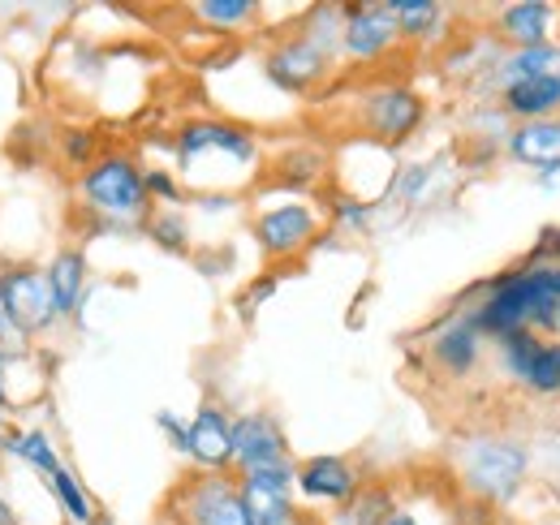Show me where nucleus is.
Here are the masks:
<instances>
[{"mask_svg":"<svg viewBox=\"0 0 560 525\" xmlns=\"http://www.w3.org/2000/svg\"><path fill=\"white\" fill-rule=\"evenodd\" d=\"M560 311V267L557 262L530 259L513 271H500L495 280L483 284L479 302L470 306L475 324L483 328L488 340L504 336V331H539L557 328Z\"/></svg>","mask_w":560,"mask_h":525,"instance_id":"1","label":"nucleus"},{"mask_svg":"<svg viewBox=\"0 0 560 525\" xmlns=\"http://www.w3.org/2000/svg\"><path fill=\"white\" fill-rule=\"evenodd\" d=\"M173 151H177L182 177L199 195L211 190V168H220V195H233V186L246 182L250 173H259V164H264L259 138L246 130V126L220 121V117H195V121H186L177 130V138H173Z\"/></svg>","mask_w":560,"mask_h":525,"instance_id":"2","label":"nucleus"},{"mask_svg":"<svg viewBox=\"0 0 560 525\" xmlns=\"http://www.w3.org/2000/svg\"><path fill=\"white\" fill-rule=\"evenodd\" d=\"M78 202L104 220V224H147L151 195H147V168L126 151H104L91 168L78 173Z\"/></svg>","mask_w":560,"mask_h":525,"instance_id":"3","label":"nucleus"},{"mask_svg":"<svg viewBox=\"0 0 560 525\" xmlns=\"http://www.w3.org/2000/svg\"><path fill=\"white\" fill-rule=\"evenodd\" d=\"M457 469H462V482L488 500V504H509L522 482H526V469H530V457L509 444V440H470L457 457Z\"/></svg>","mask_w":560,"mask_h":525,"instance_id":"4","label":"nucleus"},{"mask_svg":"<svg viewBox=\"0 0 560 525\" xmlns=\"http://www.w3.org/2000/svg\"><path fill=\"white\" fill-rule=\"evenodd\" d=\"M250 233H255V242L268 259H298L319 242L324 215L306 198H277V202H264L255 211Z\"/></svg>","mask_w":560,"mask_h":525,"instance_id":"5","label":"nucleus"},{"mask_svg":"<svg viewBox=\"0 0 560 525\" xmlns=\"http://www.w3.org/2000/svg\"><path fill=\"white\" fill-rule=\"evenodd\" d=\"M0 293H4V306H9L13 328L22 331L26 340L31 336H48V331L61 324V311H57V298L48 289V271L44 267H35V262H9V267H0Z\"/></svg>","mask_w":560,"mask_h":525,"instance_id":"6","label":"nucleus"},{"mask_svg":"<svg viewBox=\"0 0 560 525\" xmlns=\"http://www.w3.org/2000/svg\"><path fill=\"white\" fill-rule=\"evenodd\" d=\"M427 121V104L415 86L406 82H388L362 95L358 104V126L371 133L380 147H401L422 130Z\"/></svg>","mask_w":560,"mask_h":525,"instance_id":"7","label":"nucleus"},{"mask_svg":"<svg viewBox=\"0 0 560 525\" xmlns=\"http://www.w3.org/2000/svg\"><path fill=\"white\" fill-rule=\"evenodd\" d=\"M173 513L182 525H250L233 474H195L173 491Z\"/></svg>","mask_w":560,"mask_h":525,"instance_id":"8","label":"nucleus"},{"mask_svg":"<svg viewBox=\"0 0 560 525\" xmlns=\"http://www.w3.org/2000/svg\"><path fill=\"white\" fill-rule=\"evenodd\" d=\"M332 52H324L319 44H311L306 35H284L277 39L268 52H264V73H268V82L284 91V95H306V91H315L328 73H332Z\"/></svg>","mask_w":560,"mask_h":525,"instance_id":"9","label":"nucleus"},{"mask_svg":"<svg viewBox=\"0 0 560 525\" xmlns=\"http://www.w3.org/2000/svg\"><path fill=\"white\" fill-rule=\"evenodd\" d=\"M401 44L397 18L388 4H346L341 26V57L353 66H380Z\"/></svg>","mask_w":560,"mask_h":525,"instance_id":"10","label":"nucleus"},{"mask_svg":"<svg viewBox=\"0 0 560 525\" xmlns=\"http://www.w3.org/2000/svg\"><path fill=\"white\" fill-rule=\"evenodd\" d=\"M483 345H488L483 328L475 324L470 311H462V315H453V319H444V324L431 328V336H427V358H431V366H435L440 375L466 380V375L479 371Z\"/></svg>","mask_w":560,"mask_h":525,"instance_id":"11","label":"nucleus"},{"mask_svg":"<svg viewBox=\"0 0 560 525\" xmlns=\"http://www.w3.org/2000/svg\"><path fill=\"white\" fill-rule=\"evenodd\" d=\"M186 457L199 474H233V413L215 400H203L186 427Z\"/></svg>","mask_w":560,"mask_h":525,"instance_id":"12","label":"nucleus"},{"mask_svg":"<svg viewBox=\"0 0 560 525\" xmlns=\"http://www.w3.org/2000/svg\"><path fill=\"white\" fill-rule=\"evenodd\" d=\"M491 31L509 48L552 44L560 35V4H552V0H513V4H500L495 18H491Z\"/></svg>","mask_w":560,"mask_h":525,"instance_id":"13","label":"nucleus"},{"mask_svg":"<svg viewBox=\"0 0 560 525\" xmlns=\"http://www.w3.org/2000/svg\"><path fill=\"white\" fill-rule=\"evenodd\" d=\"M284 457H289V440L272 413L250 409V413L233 418V474H246V469H259V465Z\"/></svg>","mask_w":560,"mask_h":525,"instance_id":"14","label":"nucleus"},{"mask_svg":"<svg viewBox=\"0 0 560 525\" xmlns=\"http://www.w3.org/2000/svg\"><path fill=\"white\" fill-rule=\"evenodd\" d=\"M358 487H362V478H358V469H353L350 457L319 453V457L298 460V495H302V500H311V504L341 509Z\"/></svg>","mask_w":560,"mask_h":525,"instance_id":"15","label":"nucleus"},{"mask_svg":"<svg viewBox=\"0 0 560 525\" xmlns=\"http://www.w3.org/2000/svg\"><path fill=\"white\" fill-rule=\"evenodd\" d=\"M504 155L530 173H544L560 164V117L552 121H517L509 142H504Z\"/></svg>","mask_w":560,"mask_h":525,"instance_id":"16","label":"nucleus"},{"mask_svg":"<svg viewBox=\"0 0 560 525\" xmlns=\"http://www.w3.org/2000/svg\"><path fill=\"white\" fill-rule=\"evenodd\" d=\"M495 104L509 121H552V117H560V73L504 86Z\"/></svg>","mask_w":560,"mask_h":525,"instance_id":"17","label":"nucleus"},{"mask_svg":"<svg viewBox=\"0 0 560 525\" xmlns=\"http://www.w3.org/2000/svg\"><path fill=\"white\" fill-rule=\"evenodd\" d=\"M552 73H560V39L500 52V61L491 66V82L504 91V86H517V82H530V78H552Z\"/></svg>","mask_w":560,"mask_h":525,"instance_id":"18","label":"nucleus"},{"mask_svg":"<svg viewBox=\"0 0 560 525\" xmlns=\"http://www.w3.org/2000/svg\"><path fill=\"white\" fill-rule=\"evenodd\" d=\"M44 271H48V289L57 298L61 319H73L82 311V302H86V255L78 246H70V250H61L57 259L48 262Z\"/></svg>","mask_w":560,"mask_h":525,"instance_id":"19","label":"nucleus"},{"mask_svg":"<svg viewBox=\"0 0 560 525\" xmlns=\"http://www.w3.org/2000/svg\"><path fill=\"white\" fill-rule=\"evenodd\" d=\"M272 182L280 190H311L328 173V155L319 147H284L272 155Z\"/></svg>","mask_w":560,"mask_h":525,"instance_id":"20","label":"nucleus"},{"mask_svg":"<svg viewBox=\"0 0 560 525\" xmlns=\"http://www.w3.org/2000/svg\"><path fill=\"white\" fill-rule=\"evenodd\" d=\"M397 513V495L388 482H362L341 509H332V525H384Z\"/></svg>","mask_w":560,"mask_h":525,"instance_id":"21","label":"nucleus"},{"mask_svg":"<svg viewBox=\"0 0 560 525\" xmlns=\"http://www.w3.org/2000/svg\"><path fill=\"white\" fill-rule=\"evenodd\" d=\"M388 9L397 18L401 39H410V44H435L448 26V9L435 0H388Z\"/></svg>","mask_w":560,"mask_h":525,"instance_id":"22","label":"nucleus"},{"mask_svg":"<svg viewBox=\"0 0 560 525\" xmlns=\"http://www.w3.org/2000/svg\"><path fill=\"white\" fill-rule=\"evenodd\" d=\"M4 453L18 460H26L35 474H44V478H52L66 460L57 453V444L48 440V431H39V427H22V431H9L4 435Z\"/></svg>","mask_w":560,"mask_h":525,"instance_id":"23","label":"nucleus"},{"mask_svg":"<svg viewBox=\"0 0 560 525\" xmlns=\"http://www.w3.org/2000/svg\"><path fill=\"white\" fill-rule=\"evenodd\" d=\"M491 345H495L500 375H504V380H513V384H526V371H530V362H535V353H539L544 336H539V331H530V328H522V331H504V336H495Z\"/></svg>","mask_w":560,"mask_h":525,"instance_id":"24","label":"nucleus"},{"mask_svg":"<svg viewBox=\"0 0 560 525\" xmlns=\"http://www.w3.org/2000/svg\"><path fill=\"white\" fill-rule=\"evenodd\" d=\"M195 22L208 31H220V35H237L259 22V4L255 0H199Z\"/></svg>","mask_w":560,"mask_h":525,"instance_id":"25","label":"nucleus"},{"mask_svg":"<svg viewBox=\"0 0 560 525\" xmlns=\"http://www.w3.org/2000/svg\"><path fill=\"white\" fill-rule=\"evenodd\" d=\"M142 229H147V237H151L160 250H168V255H186V250H190V220L182 215V207H160V211H151Z\"/></svg>","mask_w":560,"mask_h":525,"instance_id":"26","label":"nucleus"},{"mask_svg":"<svg viewBox=\"0 0 560 525\" xmlns=\"http://www.w3.org/2000/svg\"><path fill=\"white\" fill-rule=\"evenodd\" d=\"M48 482H52V495H57V504L66 509V517H70L73 525H91L95 517H100V509H95L91 491H86V487L73 478L70 465H61V469H57Z\"/></svg>","mask_w":560,"mask_h":525,"instance_id":"27","label":"nucleus"},{"mask_svg":"<svg viewBox=\"0 0 560 525\" xmlns=\"http://www.w3.org/2000/svg\"><path fill=\"white\" fill-rule=\"evenodd\" d=\"M535 396H560V340H544L530 371H526V384Z\"/></svg>","mask_w":560,"mask_h":525,"instance_id":"28","label":"nucleus"},{"mask_svg":"<svg viewBox=\"0 0 560 525\" xmlns=\"http://www.w3.org/2000/svg\"><path fill=\"white\" fill-rule=\"evenodd\" d=\"M147 195L160 207H182L186 202V186L173 173H164V168H147Z\"/></svg>","mask_w":560,"mask_h":525,"instance_id":"29","label":"nucleus"},{"mask_svg":"<svg viewBox=\"0 0 560 525\" xmlns=\"http://www.w3.org/2000/svg\"><path fill=\"white\" fill-rule=\"evenodd\" d=\"M332 220H337V229L362 233V229L371 224V202H362L358 195H341L332 202Z\"/></svg>","mask_w":560,"mask_h":525,"instance_id":"30","label":"nucleus"},{"mask_svg":"<svg viewBox=\"0 0 560 525\" xmlns=\"http://www.w3.org/2000/svg\"><path fill=\"white\" fill-rule=\"evenodd\" d=\"M61 155L70 160L73 168H91V164L100 160V142H95V133H91V130H70V133H66Z\"/></svg>","mask_w":560,"mask_h":525,"instance_id":"31","label":"nucleus"},{"mask_svg":"<svg viewBox=\"0 0 560 525\" xmlns=\"http://www.w3.org/2000/svg\"><path fill=\"white\" fill-rule=\"evenodd\" d=\"M427 182H431V168H427V164H410V168H406V173L393 182V195L406 198V202H415V198H422Z\"/></svg>","mask_w":560,"mask_h":525,"instance_id":"32","label":"nucleus"},{"mask_svg":"<svg viewBox=\"0 0 560 525\" xmlns=\"http://www.w3.org/2000/svg\"><path fill=\"white\" fill-rule=\"evenodd\" d=\"M155 422H160V431L168 435V444L186 457V427H190V418H177L173 409H160V413H155Z\"/></svg>","mask_w":560,"mask_h":525,"instance_id":"33","label":"nucleus"},{"mask_svg":"<svg viewBox=\"0 0 560 525\" xmlns=\"http://www.w3.org/2000/svg\"><path fill=\"white\" fill-rule=\"evenodd\" d=\"M22 345H26V336L13 328L9 306H4V293H0V349H22Z\"/></svg>","mask_w":560,"mask_h":525,"instance_id":"34","label":"nucleus"},{"mask_svg":"<svg viewBox=\"0 0 560 525\" xmlns=\"http://www.w3.org/2000/svg\"><path fill=\"white\" fill-rule=\"evenodd\" d=\"M539 255H544V262H557L560 267V229H548L539 237Z\"/></svg>","mask_w":560,"mask_h":525,"instance_id":"35","label":"nucleus"},{"mask_svg":"<svg viewBox=\"0 0 560 525\" xmlns=\"http://www.w3.org/2000/svg\"><path fill=\"white\" fill-rule=\"evenodd\" d=\"M9 409V349H0V418Z\"/></svg>","mask_w":560,"mask_h":525,"instance_id":"36","label":"nucleus"},{"mask_svg":"<svg viewBox=\"0 0 560 525\" xmlns=\"http://www.w3.org/2000/svg\"><path fill=\"white\" fill-rule=\"evenodd\" d=\"M0 525H18L13 500H9V491H4V478H0Z\"/></svg>","mask_w":560,"mask_h":525,"instance_id":"37","label":"nucleus"},{"mask_svg":"<svg viewBox=\"0 0 560 525\" xmlns=\"http://www.w3.org/2000/svg\"><path fill=\"white\" fill-rule=\"evenodd\" d=\"M535 182H539L544 190H560V164H552V168H544V173H535Z\"/></svg>","mask_w":560,"mask_h":525,"instance_id":"38","label":"nucleus"},{"mask_svg":"<svg viewBox=\"0 0 560 525\" xmlns=\"http://www.w3.org/2000/svg\"><path fill=\"white\" fill-rule=\"evenodd\" d=\"M384 525H419V517H415V513H406V509H397Z\"/></svg>","mask_w":560,"mask_h":525,"instance_id":"39","label":"nucleus"},{"mask_svg":"<svg viewBox=\"0 0 560 525\" xmlns=\"http://www.w3.org/2000/svg\"><path fill=\"white\" fill-rule=\"evenodd\" d=\"M91 525H117V522H113V517H104V513H100V517H95V522H91Z\"/></svg>","mask_w":560,"mask_h":525,"instance_id":"40","label":"nucleus"},{"mask_svg":"<svg viewBox=\"0 0 560 525\" xmlns=\"http://www.w3.org/2000/svg\"><path fill=\"white\" fill-rule=\"evenodd\" d=\"M0 453H4V431H0Z\"/></svg>","mask_w":560,"mask_h":525,"instance_id":"41","label":"nucleus"}]
</instances>
